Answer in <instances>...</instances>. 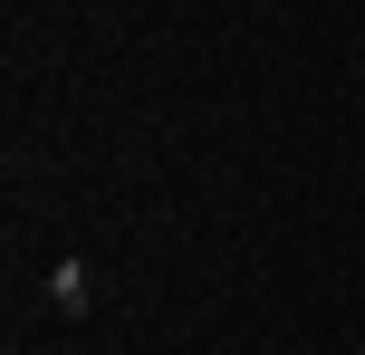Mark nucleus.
I'll return each instance as SVG.
<instances>
[]
</instances>
